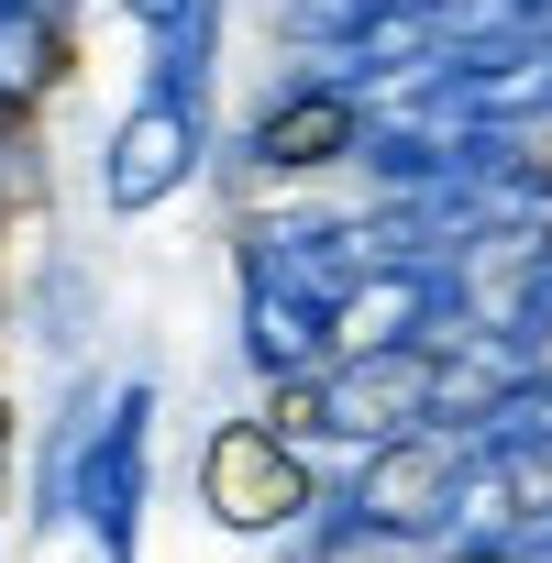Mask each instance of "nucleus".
I'll use <instances>...</instances> for the list:
<instances>
[{"instance_id": "f257e3e1", "label": "nucleus", "mask_w": 552, "mask_h": 563, "mask_svg": "<svg viewBox=\"0 0 552 563\" xmlns=\"http://www.w3.org/2000/svg\"><path fill=\"white\" fill-rule=\"evenodd\" d=\"M199 497L221 530H299L321 497H310V464L276 420H221L210 453H199Z\"/></svg>"}, {"instance_id": "f03ea898", "label": "nucleus", "mask_w": 552, "mask_h": 563, "mask_svg": "<svg viewBox=\"0 0 552 563\" xmlns=\"http://www.w3.org/2000/svg\"><path fill=\"white\" fill-rule=\"evenodd\" d=\"M188 166H199V100L144 89V100L111 122V144H100V210H111V221H144V210H166V199L188 188Z\"/></svg>"}, {"instance_id": "7ed1b4c3", "label": "nucleus", "mask_w": 552, "mask_h": 563, "mask_svg": "<svg viewBox=\"0 0 552 563\" xmlns=\"http://www.w3.org/2000/svg\"><path fill=\"white\" fill-rule=\"evenodd\" d=\"M365 89H343V78H299V89H276L265 111H254V133H243V155L265 166V177H310V166H354L365 155Z\"/></svg>"}, {"instance_id": "39448f33", "label": "nucleus", "mask_w": 552, "mask_h": 563, "mask_svg": "<svg viewBox=\"0 0 552 563\" xmlns=\"http://www.w3.org/2000/svg\"><path fill=\"white\" fill-rule=\"evenodd\" d=\"M177 12H188V0H133V23H144V34H166Z\"/></svg>"}, {"instance_id": "20e7f679", "label": "nucleus", "mask_w": 552, "mask_h": 563, "mask_svg": "<svg viewBox=\"0 0 552 563\" xmlns=\"http://www.w3.org/2000/svg\"><path fill=\"white\" fill-rule=\"evenodd\" d=\"M144 442H155V398L122 387L111 420L89 431V464H78V508L111 541V563H133V530H144Z\"/></svg>"}]
</instances>
